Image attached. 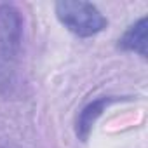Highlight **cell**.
Listing matches in <instances>:
<instances>
[{"label":"cell","instance_id":"277c9868","mask_svg":"<svg viewBox=\"0 0 148 148\" xmlns=\"http://www.w3.org/2000/svg\"><path fill=\"white\" fill-rule=\"evenodd\" d=\"M119 49L146 58V18L145 16L139 18L124 32V35L119 38Z\"/></svg>","mask_w":148,"mask_h":148},{"label":"cell","instance_id":"5b68a950","mask_svg":"<svg viewBox=\"0 0 148 148\" xmlns=\"http://www.w3.org/2000/svg\"><path fill=\"white\" fill-rule=\"evenodd\" d=\"M0 148H4V146H0Z\"/></svg>","mask_w":148,"mask_h":148},{"label":"cell","instance_id":"6da1fadb","mask_svg":"<svg viewBox=\"0 0 148 148\" xmlns=\"http://www.w3.org/2000/svg\"><path fill=\"white\" fill-rule=\"evenodd\" d=\"M23 40L21 12L9 4L0 5V91L14 86Z\"/></svg>","mask_w":148,"mask_h":148},{"label":"cell","instance_id":"3957f363","mask_svg":"<svg viewBox=\"0 0 148 148\" xmlns=\"http://www.w3.org/2000/svg\"><path fill=\"white\" fill-rule=\"evenodd\" d=\"M119 101H122V98H119V96H101V98L84 105L80 108V112L77 113V119H75V134H77V138L86 141L89 138V134L92 132L94 124L103 115V112L110 105L119 103Z\"/></svg>","mask_w":148,"mask_h":148},{"label":"cell","instance_id":"7a4b0ae2","mask_svg":"<svg viewBox=\"0 0 148 148\" xmlns=\"http://www.w3.org/2000/svg\"><path fill=\"white\" fill-rule=\"evenodd\" d=\"M54 11L59 23L77 37H94L108 25L106 18L94 4L82 0H61L56 2Z\"/></svg>","mask_w":148,"mask_h":148}]
</instances>
